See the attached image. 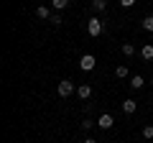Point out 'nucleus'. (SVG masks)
<instances>
[{"mask_svg":"<svg viewBox=\"0 0 153 143\" xmlns=\"http://www.w3.org/2000/svg\"><path fill=\"white\" fill-rule=\"evenodd\" d=\"M102 28H105V26H102L100 18H89V21H87V33H89V36H94V39L102 33Z\"/></svg>","mask_w":153,"mask_h":143,"instance_id":"obj_2","label":"nucleus"},{"mask_svg":"<svg viewBox=\"0 0 153 143\" xmlns=\"http://www.w3.org/2000/svg\"><path fill=\"white\" fill-rule=\"evenodd\" d=\"M89 95H92V87H89V84H79V87H76V97L79 100H87Z\"/></svg>","mask_w":153,"mask_h":143,"instance_id":"obj_6","label":"nucleus"},{"mask_svg":"<svg viewBox=\"0 0 153 143\" xmlns=\"http://www.w3.org/2000/svg\"><path fill=\"white\" fill-rule=\"evenodd\" d=\"M36 16L44 18V21H49V18H51V10H49L46 5H38V8H36Z\"/></svg>","mask_w":153,"mask_h":143,"instance_id":"obj_8","label":"nucleus"},{"mask_svg":"<svg viewBox=\"0 0 153 143\" xmlns=\"http://www.w3.org/2000/svg\"><path fill=\"white\" fill-rule=\"evenodd\" d=\"M140 56H143L146 61H153V44H146V46H143V49H140Z\"/></svg>","mask_w":153,"mask_h":143,"instance_id":"obj_7","label":"nucleus"},{"mask_svg":"<svg viewBox=\"0 0 153 143\" xmlns=\"http://www.w3.org/2000/svg\"><path fill=\"white\" fill-rule=\"evenodd\" d=\"M94 125H97V123H94V120H82V128H84V130H92Z\"/></svg>","mask_w":153,"mask_h":143,"instance_id":"obj_15","label":"nucleus"},{"mask_svg":"<svg viewBox=\"0 0 153 143\" xmlns=\"http://www.w3.org/2000/svg\"><path fill=\"white\" fill-rule=\"evenodd\" d=\"M92 8H94L97 13H102L105 8H107V3H105V0H92Z\"/></svg>","mask_w":153,"mask_h":143,"instance_id":"obj_11","label":"nucleus"},{"mask_svg":"<svg viewBox=\"0 0 153 143\" xmlns=\"http://www.w3.org/2000/svg\"><path fill=\"white\" fill-rule=\"evenodd\" d=\"M135 110H138V102H135V100H123V112L133 115Z\"/></svg>","mask_w":153,"mask_h":143,"instance_id":"obj_5","label":"nucleus"},{"mask_svg":"<svg viewBox=\"0 0 153 143\" xmlns=\"http://www.w3.org/2000/svg\"><path fill=\"white\" fill-rule=\"evenodd\" d=\"M112 125H115V120H112V115H110V112H102V115L97 118V128H102V130H110Z\"/></svg>","mask_w":153,"mask_h":143,"instance_id":"obj_3","label":"nucleus"},{"mask_svg":"<svg viewBox=\"0 0 153 143\" xmlns=\"http://www.w3.org/2000/svg\"><path fill=\"white\" fill-rule=\"evenodd\" d=\"M123 54H125V56H133V54H135V46H133V44H123Z\"/></svg>","mask_w":153,"mask_h":143,"instance_id":"obj_14","label":"nucleus"},{"mask_svg":"<svg viewBox=\"0 0 153 143\" xmlns=\"http://www.w3.org/2000/svg\"><path fill=\"white\" fill-rule=\"evenodd\" d=\"M56 92H59V97H69V95L74 92V82H71V79H61V82L56 84Z\"/></svg>","mask_w":153,"mask_h":143,"instance_id":"obj_1","label":"nucleus"},{"mask_svg":"<svg viewBox=\"0 0 153 143\" xmlns=\"http://www.w3.org/2000/svg\"><path fill=\"white\" fill-rule=\"evenodd\" d=\"M143 28L153 33V16H146V18H143Z\"/></svg>","mask_w":153,"mask_h":143,"instance_id":"obj_12","label":"nucleus"},{"mask_svg":"<svg viewBox=\"0 0 153 143\" xmlns=\"http://www.w3.org/2000/svg\"><path fill=\"white\" fill-rule=\"evenodd\" d=\"M115 74H117V79H125V77H128V66H123V64H120L117 69H115Z\"/></svg>","mask_w":153,"mask_h":143,"instance_id":"obj_13","label":"nucleus"},{"mask_svg":"<svg viewBox=\"0 0 153 143\" xmlns=\"http://www.w3.org/2000/svg\"><path fill=\"white\" fill-rule=\"evenodd\" d=\"M84 143H97V141H94V138H84Z\"/></svg>","mask_w":153,"mask_h":143,"instance_id":"obj_19","label":"nucleus"},{"mask_svg":"<svg viewBox=\"0 0 153 143\" xmlns=\"http://www.w3.org/2000/svg\"><path fill=\"white\" fill-rule=\"evenodd\" d=\"M133 3H135V0H120V5H123V8H130Z\"/></svg>","mask_w":153,"mask_h":143,"instance_id":"obj_18","label":"nucleus"},{"mask_svg":"<svg viewBox=\"0 0 153 143\" xmlns=\"http://www.w3.org/2000/svg\"><path fill=\"white\" fill-rule=\"evenodd\" d=\"M49 21H51V23H54V26H61V21H64V18H61V16H59V13H56V16H51V18H49Z\"/></svg>","mask_w":153,"mask_h":143,"instance_id":"obj_17","label":"nucleus"},{"mask_svg":"<svg viewBox=\"0 0 153 143\" xmlns=\"http://www.w3.org/2000/svg\"><path fill=\"white\" fill-rule=\"evenodd\" d=\"M143 84H146V79H143V77H140V74H135V77H133V79H130V87H133V89H140V87H143Z\"/></svg>","mask_w":153,"mask_h":143,"instance_id":"obj_9","label":"nucleus"},{"mask_svg":"<svg viewBox=\"0 0 153 143\" xmlns=\"http://www.w3.org/2000/svg\"><path fill=\"white\" fill-rule=\"evenodd\" d=\"M94 64H97V59H94L92 54H84L82 59H79V66H82L84 72H92V69H94Z\"/></svg>","mask_w":153,"mask_h":143,"instance_id":"obj_4","label":"nucleus"},{"mask_svg":"<svg viewBox=\"0 0 153 143\" xmlns=\"http://www.w3.org/2000/svg\"><path fill=\"white\" fill-rule=\"evenodd\" d=\"M51 5H54V10H64L69 5V0H51Z\"/></svg>","mask_w":153,"mask_h":143,"instance_id":"obj_10","label":"nucleus"},{"mask_svg":"<svg viewBox=\"0 0 153 143\" xmlns=\"http://www.w3.org/2000/svg\"><path fill=\"white\" fill-rule=\"evenodd\" d=\"M143 138H153V125H146V128H143Z\"/></svg>","mask_w":153,"mask_h":143,"instance_id":"obj_16","label":"nucleus"}]
</instances>
